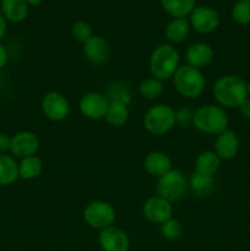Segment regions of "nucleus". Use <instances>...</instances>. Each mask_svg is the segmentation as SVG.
Here are the masks:
<instances>
[{
  "label": "nucleus",
  "mask_w": 250,
  "mask_h": 251,
  "mask_svg": "<svg viewBox=\"0 0 250 251\" xmlns=\"http://www.w3.org/2000/svg\"><path fill=\"white\" fill-rule=\"evenodd\" d=\"M213 96L222 107L239 108L248 98V85L237 75H225L216 81Z\"/></svg>",
  "instance_id": "obj_1"
},
{
  "label": "nucleus",
  "mask_w": 250,
  "mask_h": 251,
  "mask_svg": "<svg viewBox=\"0 0 250 251\" xmlns=\"http://www.w3.org/2000/svg\"><path fill=\"white\" fill-rule=\"evenodd\" d=\"M227 114L223 108L213 104H206L194 112L193 124L199 131L208 135H220L228 127Z\"/></svg>",
  "instance_id": "obj_2"
},
{
  "label": "nucleus",
  "mask_w": 250,
  "mask_h": 251,
  "mask_svg": "<svg viewBox=\"0 0 250 251\" xmlns=\"http://www.w3.org/2000/svg\"><path fill=\"white\" fill-rule=\"evenodd\" d=\"M179 68V53L171 44H161L152 51L150 70L158 80H169Z\"/></svg>",
  "instance_id": "obj_3"
},
{
  "label": "nucleus",
  "mask_w": 250,
  "mask_h": 251,
  "mask_svg": "<svg viewBox=\"0 0 250 251\" xmlns=\"http://www.w3.org/2000/svg\"><path fill=\"white\" fill-rule=\"evenodd\" d=\"M173 83L179 95L185 98H196L205 90L206 81L199 69L183 65L174 74Z\"/></svg>",
  "instance_id": "obj_4"
},
{
  "label": "nucleus",
  "mask_w": 250,
  "mask_h": 251,
  "mask_svg": "<svg viewBox=\"0 0 250 251\" xmlns=\"http://www.w3.org/2000/svg\"><path fill=\"white\" fill-rule=\"evenodd\" d=\"M175 124V110L168 104H157L150 108L144 118L145 129L152 135L167 134Z\"/></svg>",
  "instance_id": "obj_5"
},
{
  "label": "nucleus",
  "mask_w": 250,
  "mask_h": 251,
  "mask_svg": "<svg viewBox=\"0 0 250 251\" xmlns=\"http://www.w3.org/2000/svg\"><path fill=\"white\" fill-rule=\"evenodd\" d=\"M188 189V183L180 171L172 169L167 174L158 178L157 183V193L158 196L163 198L164 200L169 202H175L179 201L186 193Z\"/></svg>",
  "instance_id": "obj_6"
},
{
  "label": "nucleus",
  "mask_w": 250,
  "mask_h": 251,
  "mask_svg": "<svg viewBox=\"0 0 250 251\" xmlns=\"http://www.w3.org/2000/svg\"><path fill=\"white\" fill-rule=\"evenodd\" d=\"M115 210L110 203L105 201H92L86 206L83 218L90 227L95 229H105L114 223Z\"/></svg>",
  "instance_id": "obj_7"
},
{
  "label": "nucleus",
  "mask_w": 250,
  "mask_h": 251,
  "mask_svg": "<svg viewBox=\"0 0 250 251\" xmlns=\"http://www.w3.org/2000/svg\"><path fill=\"white\" fill-rule=\"evenodd\" d=\"M145 218L154 225H163L168 220H171L173 215V206L169 201L164 200L161 196H152L142 207Z\"/></svg>",
  "instance_id": "obj_8"
},
{
  "label": "nucleus",
  "mask_w": 250,
  "mask_h": 251,
  "mask_svg": "<svg viewBox=\"0 0 250 251\" xmlns=\"http://www.w3.org/2000/svg\"><path fill=\"white\" fill-rule=\"evenodd\" d=\"M190 26L199 33L208 34L216 31L220 25L217 11L208 6H198L190 14Z\"/></svg>",
  "instance_id": "obj_9"
},
{
  "label": "nucleus",
  "mask_w": 250,
  "mask_h": 251,
  "mask_svg": "<svg viewBox=\"0 0 250 251\" xmlns=\"http://www.w3.org/2000/svg\"><path fill=\"white\" fill-rule=\"evenodd\" d=\"M42 112L51 122H61L70 112L68 100L58 92H49L42 100Z\"/></svg>",
  "instance_id": "obj_10"
},
{
  "label": "nucleus",
  "mask_w": 250,
  "mask_h": 251,
  "mask_svg": "<svg viewBox=\"0 0 250 251\" xmlns=\"http://www.w3.org/2000/svg\"><path fill=\"white\" fill-rule=\"evenodd\" d=\"M108 104H109V100L104 95L98 92H91L81 98L78 107H80L83 117L91 120H100L105 117Z\"/></svg>",
  "instance_id": "obj_11"
},
{
  "label": "nucleus",
  "mask_w": 250,
  "mask_h": 251,
  "mask_svg": "<svg viewBox=\"0 0 250 251\" xmlns=\"http://www.w3.org/2000/svg\"><path fill=\"white\" fill-rule=\"evenodd\" d=\"M39 150V139L31 131H20L11 137L10 152L20 158L34 156Z\"/></svg>",
  "instance_id": "obj_12"
},
{
  "label": "nucleus",
  "mask_w": 250,
  "mask_h": 251,
  "mask_svg": "<svg viewBox=\"0 0 250 251\" xmlns=\"http://www.w3.org/2000/svg\"><path fill=\"white\" fill-rule=\"evenodd\" d=\"M98 242L103 251H127L130 244L126 233L113 226L100 230Z\"/></svg>",
  "instance_id": "obj_13"
},
{
  "label": "nucleus",
  "mask_w": 250,
  "mask_h": 251,
  "mask_svg": "<svg viewBox=\"0 0 250 251\" xmlns=\"http://www.w3.org/2000/svg\"><path fill=\"white\" fill-rule=\"evenodd\" d=\"M110 54V46L105 38L93 36L87 43L83 44V55L90 63L100 65L108 60Z\"/></svg>",
  "instance_id": "obj_14"
},
{
  "label": "nucleus",
  "mask_w": 250,
  "mask_h": 251,
  "mask_svg": "<svg viewBox=\"0 0 250 251\" xmlns=\"http://www.w3.org/2000/svg\"><path fill=\"white\" fill-rule=\"evenodd\" d=\"M239 150V140L237 134L232 130H225L220 134L215 142V153L220 157V159H232L237 156Z\"/></svg>",
  "instance_id": "obj_15"
},
{
  "label": "nucleus",
  "mask_w": 250,
  "mask_h": 251,
  "mask_svg": "<svg viewBox=\"0 0 250 251\" xmlns=\"http://www.w3.org/2000/svg\"><path fill=\"white\" fill-rule=\"evenodd\" d=\"M185 58L188 61V65L194 66L196 69L203 68L207 64H210L213 59V50L207 43L199 42V43L189 47Z\"/></svg>",
  "instance_id": "obj_16"
},
{
  "label": "nucleus",
  "mask_w": 250,
  "mask_h": 251,
  "mask_svg": "<svg viewBox=\"0 0 250 251\" xmlns=\"http://www.w3.org/2000/svg\"><path fill=\"white\" fill-rule=\"evenodd\" d=\"M145 169L152 176L161 178L162 176L172 171V161L166 153L159 151L151 152L145 159Z\"/></svg>",
  "instance_id": "obj_17"
},
{
  "label": "nucleus",
  "mask_w": 250,
  "mask_h": 251,
  "mask_svg": "<svg viewBox=\"0 0 250 251\" xmlns=\"http://www.w3.org/2000/svg\"><path fill=\"white\" fill-rule=\"evenodd\" d=\"M0 11L6 21L19 24L26 20L28 15V5L25 0H1Z\"/></svg>",
  "instance_id": "obj_18"
},
{
  "label": "nucleus",
  "mask_w": 250,
  "mask_h": 251,
  "mask_svg": "<svg viewBox=\"0 0 250 251\" xmlns=\"http://www.w3.org/2000/svg\"><path fill=\"white\" fill-rule=\"evenodd\" d=\"M161 6L173 19H185L195 9V0H159Z\"/></svg>",
  "instance_id": "obj_19"
},
{
  "label": "nucleus",
  "mask_w": 250,
  "mask_h": 251,
  "mask_svg": "<svg viewBox=\"0 0 250 251\" xmlns=\"http://www.w3.org/2000/svg\"><path fill=\"white\" fill-rule=\"evenodd\" d=\"M221 159L215 151H205L198 156L195 161V172L203 176H213L220 169Z\"/></svg>",
  "instance_id": "obj_20"
},
{
  "label": "nucleus",
  "mask_w": 250,
  "mask_h": 251,
  "mask_svg": "<svg viewBox=\"0 0 250 251\" xmlns=\"http://www.w3.org/2000/svg\"><path fill=\"white\" fill-rule=\"evenodd\" d=\"M19 178V164L16 161L6 153H0V185H11Z\"/></svg>",
  "instance_id": "obj_21"
},
{
  "label": "nucleus",
  "mask_w": 250,
  "mask_h": 251,
  "mask_svg": "<svg viewBox=\"0 0 250 251\" xmlns=\"http://www.w3.org/2000/svg\"><path fill=\"white\" fill-rule=\"evenodd\" d=\"M190 32V24L186 19H173L167 24L164 33L172 43H181L185 41Z\"/></svg>",
  "instance_id": "obj_22"
},
{
  "label": "nucleus",
  "mask_w": 250,
  "mask_h": 251,
  "mask_svg": "<svg viewBox=\"0 0 250 251\" xmlns=\"http://www.w3.org/2000/svg\"><path fill=\"white\" fill-rule=\"evenodd\" d=\"M105 122L114 127L123 126L129 118V108L125 103L119 100H109L107 113H105Z\"/></svg>",
  "instance_id": "obj_23"
},
{
  "label": "nucleus",
  "mask_w": 250,
  "mask_h": 251,
  "mask_svg": "<svg viewBox=\"0 0 250 251\" xmlns=\"http://www.w3.org/2000/svg\"><path fill=\"white\" fill-rule=\"evenodd\" d=\"M189 185L193 193L199 198H205L208 196L213 191L215 188V179L213 176H203L200 173L191 174L190 180H189Z\"/></svg>",
  "instance_id": "obj_24"
},
{
  "label": "nucleus",
  "mask_w": 250,
  "mask_h": 251,
  "mask_svg": "<svg viewBox=\"0 0 250 251\" xmlns=\"http://www.w3.org/2000/svg\"><path fill=\"white\" fill-rule=\"evenodd\" d=\"M43 163L37 156H29L22 158L19 163V176L25 180H31L37 178L42 173Z\"/></svg>",
  "instance_id": "obj_25"
},
{
  "label": "nucleus",
  "mask_w": 250,
  "mask_h": 251,
  "mask_svg": "<svg viewBox=\"0 0 250 251\" xmlns=\"http://www.w3.org/2000/svg\"><path fill=\"white\" fill-rule=\"evenodd\" d=\"M139 91L142 97H145L146 100H157L161 97L164 91L163 81L156 77L146 78L140 83Z\"/></svg>",
  "instance_id": "obj_26"
},
{
  "label": "nucleus",
  "mask_w": 250,
  "mask_h": 251,
  "mask_svg": "<svg viewBox=\"0 0 250 251\" xmlns=\"http://www.w3.org/2000/svg\"><path fill=\"white\" fill-rule=\"evenodd\" d=\"M232 17L240 25L250 24V0H238L232 7Z\"/></svg>",
  "instance_id": "obj_27"
},
{
  "label": "nucleus",
  "mask_w": 250,
  "mask_h": 251,
  "mask_svg": "<svg viewBox=\"0 0 250 251\" xmlns=\"http://www.w3.org/2000/svg\"><path fill=\"white\" fill-rule=\"evenodd\" d=\"M71 32H73L74 38L82 44L87 43V42L93 37L92 27H91V25L86 21L75 22V24L73 25Z\"/></svg>",
  "instance_id": "obj_28"
},
{
  "label": "nucleus",
  "mask_w": 250,
  "mask_h": 251,
  "mask_svg": "<svg viewBox=\"0 0 250 251\" xmlns=\"http://www.w3.org/2000/svg\"><path fill=\"white\" fill-rule=\"evenodd\" d=\"M161 233L164 238L169 240H175L183 234V227L178 220H168L161 226Z\"/></svg>",
  "instance_id": "obj_29"
},
{
  "label": "nucleus",
  "mask_w": 250,
  "mask_h": 251,
  "mask_svg": "<svg viewBox=\"0 0 250 251\" xmlns=\"http://www.w3.org/2000/svg\"><path fill=\"white\" fill-rule=\"evenodd\" d=\"M107 98L108 100H119V102L125 103V104H129L130 102V95L127 92L126 87L119 86L118 83H115L114 86L109 87Z\"/></svg>",
  "instance_id": "obj_30"
},
{
  "label": "nucleus",
  "mask_w": 250,
  "mask_h": 251,
  "mask_svg": "<svg viewBox=\"0 0 250 251\" xmlns=\"http://www.w3.org/2000/svg\"><path fill=\"white\" fill-rule=\"evenodd\" d=\"M175 117L176 123L184 125V126H188L189 124H193L194 113L189 108H181V109H179L178 112H175Z\"/></svg>",
  "instance_id": "obj_31"
},
{
  "label": "nucleus",
  "mask_w": 250,
  "mask_h": 251,
  "mask_svg": "<svg viewBox=\"0 0 250 251\" xmlns=\"http://www.w3.org/2000/svg\"><path fill=\"white\" fill-rule=\"evenodd\" d=\"M10 147H11V137L4 132H0V153H6L7 151H10Z\"/></svg>",
  "instance_id": "obj_32"
},
{
  "label": "nucleus",
  "mask_w": 250,
  "mask_h": 251,
  "mask_svg": "<svg viewBox=\"0 0 250 251\" xmlns=\"http://www.w3.org/2000/svg\"><path fill=\"white\" fill-rule=\"evenodd\" d=\"M239 112L245 119L250 120V98H247V100L239 105Z\"/></svg>",
  "instance_id": "obj_33"
},
{
  "label": "nucleus",
  "mask_w": 250,
  "mask_h": 251,
  "mask_svg": "<svg viewBox=\"0 0 250 251\" xmlns=\"http://www.w3.org/2000/svg\"><path fill=\"white\" fill-rule=\"evenodd\" d=\"M7 61H9V54H7L6 48L0 43V70L5 68Z\"/></svg>",
  "instance_id": "obj_34"
},
{
  "label": "nucleus",
  "mask_w": 250,
  "mask_h": 251,
  "mask_svg": "<svg viewBox=\"0 0 250 251\" xmlns=\"http://www.w3.org/2000/svg\"><path fill=\"white\" fill-rule=\"evenodd\" d=\"M6 29H7V25H6V20H5L4 15L1 14L0 11V41L5 37L6 34Z\"/></svg>",
  "instance_id": "obj_35"
},
{
  "label": "nucleus",
  "mask_w": 250,
  "mask_h": 251,
  "mask_svg": "<svg viewBox=\"0 0 250 251\" xmlns=\"http://www.w3.org/2000/svg\"><path fill=\"white\" fill-rule=\"evenodd\" d=\"M25 1L27 2V5H28V6H38V5L42 4V1H43V0H25Z\"/></svg>",
  "instance_id": "obj_36"
},
{
  "label": "nucleus",
  "mask_w": 250,
  "mask_h": 251,
  "mask_svg": "<svg viewBox=\"0 0 250 251\" xmlns=\"http://www.w3.org/2000/svg\"><path fill=\"white\" fill-rule=\"evenodd\" d=\"M248 93H249V96H250V83L248 85Z\"/></svg>",
  "instance_id": "obj_37"
}]
</instances>
